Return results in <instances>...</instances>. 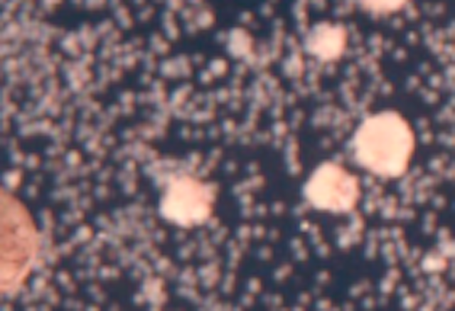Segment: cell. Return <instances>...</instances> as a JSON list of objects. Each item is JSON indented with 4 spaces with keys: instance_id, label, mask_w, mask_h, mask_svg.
Segmentation results:
<instances>
[{
    "instance_id": "1",
    "label": "cell",
    "mask_w": 455,
    "mask_h": 311,
    "mask_svg": "<svg viewBox=\"0 0 455 311\" xmlns=\"http://www.w3.org/2000/svg\"><path fill=\"white\" fill-rule=\"evenodd\" d=\"M414 132L397 112L387 110L364 120L353 139L354 154L360 164L382 174L395 176L406 168L414 151Z\"/></svg>"
},
{
    "instance_id": "2",
    "label": "cell",
    "mask_w": 455,
    "mask_h": 311,
    "mask_svg": "<svg viewBox=\"0 0 455 311\" xmlns=\"http://www.w3.org/2000/svg\"><path fill=\"white\" fill-rule=\"evenodd\" d=\"M304 191L314 206L333 212L348 211L358 196L354 177L334 163H325L317 168L308 180Z\"/></svg>"
},
{
    "instance_id": "3",
    "label": "cell",
    "mask_w": 455,
    "mask_h": 311,
    "mask_svg": "<svg viewBox=\"0 0 455 311\" xmlns=\"http://www.w3.org/2000/svg\"><path fill=\"white\" fill-rule=\"evenodd\" d=\"M212 200L211 193L204 184L191 178H183L168 191L164 206L171 218L184 225H193L209 217Z\"/></svg>"
},
{
    "instance_id": "4",
    "label": "cell",
    "mask_w": 455,
    "mask_h": 311,
    "mask_svg": "<svg viewBox=\"0 0 455 311\" xmlns=\"http://www.w3.org/2000/svg\"><path fill=\"white\" fill-rule=\"evenodd\" d=\"M345 31L341 26L319 24L308 36L307 48L311 53L323 60L336 58L345 44Z\"/></svg>"
}]
</instances>
